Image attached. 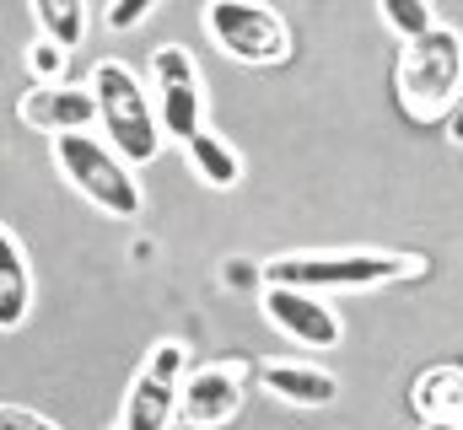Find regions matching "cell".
Instances as JSON below:
<instances>
[{"label": "cell", "instance_id": "cell-1", "mask_svg": "<svg viewBox=\"0 0 463 430\" xmlns=\"http://www.w3.org/2000/svg\"><path fill=\"white\" fill-rule=\"evenodd\" d=\"M426 264L415 253H377V248H345V253H286L264 264L269 285L335 296V291H383L399 285L404 275H420Z\"/></svg>", "mask_w": 463, "mask_h": 430}, {"label": "cell", "instance_id": "cell-2", "mask_svg": "<svg viewBox=\"0 0 463 430\" xmlns=\"http://www.w3.org/2000/svg\"><path fill=\"white\" fill-rule=\"evenodd\" d=\"M399 108L415 124H448V113L463 92V38L453 27H431L420 38L404 43L399 54V76H393Z\"/></svg>", "mask_w": 463, "mask_h": 430}, {"label": "cell", "instance_id": "cell-3", "mask_svg": "<svg viewBox=\"0 0 463 430\" xmlns=\"http://www.w3.org/2000/svg\"><path fill=\"white\" fill-rule=\"evenodd\" d=\"M92 98H98V118H103V129H109V145H114L118 156L129 162V167H146V162H156V151H162V118H156V103L146 98V87H140V76L124 65V60H103L98 70H92Z\"/></svg>", "mask_w": 463, "mask_h": 430}, {"label": "cell", "instance_id": "cell-4", "mask_svg": "<svg viewBox=\"0 0 463 430\" xmlns=\"http://www.w3.org/2000/svg\"><path fill=\"white\" fill-rule=\"evenodd\" d=\"M54 167L65 173V183H71L92 210L114 215V220L140 215V183H135L129 162L118 156L114 145L92 140L87 129H81V135H54Z\"/></svg>", "mask_w": 463, "mask_h": 430}, {"label": "cell", "instance_id": "cell-5", "mask_svg": "<svg viewBox=\"0 0 463 430\" xmlns=\"http://www.w3.org/2000/svg\"><path fill=\"white\" fill-rule=\"evenodd\" d=\"M205 33L237 65H286L291 60V27L264 0H205Z\"/></svg>", "mask_w": 463, "mask_h": 430}, {"label": "cell", "instance_id": "cell-6", "mask_svg": "<svg viewBox=\"0 0 463 430\" xmlns=\"http://www.w3.org/2000/svg\"><path fill=\"white\" fill-rule=\"evenodd\" d=\"M151 87H156L151 103H156V118H162V135L189 145V135L205 129V87H200L194 54L178 49V43H162L151 54Z\"/></svg>", "mask_w": 463, "mask_h": 430}, {"label": "cell", "instance_id": "cell-7", "mask_svg": "<svg viewBox=\"0 0 463 430\" xmlns=\"http://www.w3.org/2000/svg\"><path fill=\"white\" fill-rule=\"evenodd\" d=\"M178 382H184V344L162 339L146 355V366H140V377H135V388H129V398L118 409L114 430H167L173 415H178Z\"/></svg>", "mask_w": 463, "mask_h": 430}, {"label": "cell", "instance_id": "cell-8", "mask_svg": "<svg viewBox=\"0 0 463 430\" xmlns=\"http://www.w3.org/2000/svg\"><path fill=\"white\" fill-rule=\"evenodd\" d=\"M237 409H242V366L216 360V366H200L178 382V415L173 420H184L189 430H216Z\"/></svg>", "mask_w": 463, "mask_h": 430}, {"label": "cell", "instance_id": "cell-9", "mask_svg": "<svg viewBox=\"0 0 463 430\" xmlns=\"http://www.w3.org/2000/svg\"><path fill=\"white\" fill-rule=\"evenodd\" d=\"M264 318L275 322L286 339H297L302 350H335L340 344V318L324 296L313 291H291V285H269L264 291Z\"/></svg>", "mask_w": 463, "mask_h": 430}, {"label": "cell", "instance_id": "cell-10", "mask_svg": "<svg viewBox=\"0 0 463 430\" xmlns=\"http://www.w3.org/2000/svg\"><path fill=\"white\" fill-rule=\"evenodd\" d=\"M16 118L27 129H43V135H81L98 124V98L92 87H27L22 103H16Z\"/></svg>", "mask_w": 463, "mask_h": 430}, {"label": "cell", "instance_id": "cell-11", "mask_svg": "<svg viewBox=\"0 0 463 430\" xmlns=\"http://www.w3.org/2000/svg\"><path fill=\"white\" fill-rule=\"evenodd\" d=\"M259 382H264V393H275L280 404H297V409H329L340 398V382L329 371L297 366V360H264Z\"/></svg>", "mask_w": 463, "mask_h": 430}, {"label": "cell", "instance_id": "cell-12", "mask_svg": "<svg viewBox=\"0 0 463 430\" xmlns=\"http://www.w3.org/2000/svg\"><path fill=\"white\" fill-rule=\"evenodd\" d=\"M27 313H33V269H27L22 242L0 226V333L22 328Z\"/></svg>", "mask_w": 463, "mask_h": 430}, {"label": "cell", "instance_id": "cell-13", "mask_svg": "<svg viewBox=\"0 0 463 430\" xmlns=\"http://www.w3.org/2000/svg\"><path fill=\"white\" fill-rule=\"evenodd\" d=\"M410 404H415L420 420H453V425H463V366H431V371H420Z\"/></svg>", "mask_w": 463, "mask_h": 430}, {"label": "cell", "instance_id": "cell-14", "mask_svg": "<svg viewBox=\"0 0 463 430\" xmlns=\"http://www.w3.org/2000/svg\"><path fill=\"white\" fill-rule=\"evenodd\" d=\"M189 167L211 183V189H237L242 183V156L232 151V140H222L216 129H200V135H189Z\"/></svg>", "mask_w": 463, "mask_h": 430}, {"label": "cell", "instance_id": "cell-15", "mask_svg": "<svg viewBox=\"0 0 463 430\" xmlns=\"http://www.w3.org/2000/svg\"><path fill=\"white\" fill-rule=\"evenodd\" d=\"M38 33L54 38L60 49H76L87 38V0H33Z\"/></svg>", "mask_w": 463, "mask_h": 430}, {"label": "cell", "instance_id": "cell-16", "mask_svg": "<svg viewBox=\"0 0 463 430\" xmlns=\"http://www.w3.org/2000/svg\"><path fill=\"white\" fill-rule=\"evenodd\" d=\"M377 11H383L388 33H393V38H404V43L437 27V16H431V0H377Z\"/></svg>", "mask_w": 463, "mask_h": 430}, {"label": "cell", "instance_id": "cell-17", "mask_svg": "<svg viewBox=\"0 0 463 430\" xmlns=\"http://www.w3.org/2000/svg\"><path fill=\"white\" fill-rule=\"evenodd\" d=\"M65 60H71V49H60L54 38H33V49H27V76H33V87H60V81H65Z\"/></svg>", "mask_w": 463, "mask_h": 430}, {"label": "cell", "instance_id": "cell-18", "mask_svg": "<svg viewBox=\"0 0 463 430\" xmlns=\"http://www.w3.org/2000/svg\"><path fill=\"white\" fill-rule=\"evenodd\" d=\"M151 5H156V0H114V5H109V27H114V33L140 27V22L151 16Z\"/></svg>", "mask_w": 463, "mask_h": 430}, {"label": "cell", "instance_id": "cell-19", "mask_svg": "<svg viewBox=\"0 0 463 430\" xmlns=\"http://www.w3.org/2000/svg\"><path fill=\"white\" fill-rule=\"evenodd\" d=\"M0 430H60L54 420L33 415V409H16V404H0Z\"/></svg>", "mask_w": 463, "mask_h": 430}, {"label": "cell", "instance_id": "cell-20", "mask_svg": "<svg viewBox=\"0 0 463 430\" xmlns=\"http://www.w3.org/2000/svg\"><path fill=\"white\" fill-rule=\"evenodd\" d=\"M448 140L463 145V92H458V103H453V113H448Z\"/></svg>", "mask_w": 463, "mask_h": 430}, {"label": "cell", "instance_id": "cell-21", "mask_svg": "<svg viewBox=\"0 0 463 430\" xmlns=\"http://www.w3.org/2000/svg\"><path fill=\"white\" fill-rule=\"evenodd\" d=\"M248 280H253L248 264H227V285H248Z\"/></svg>", "mask_w": 463, "mask_h": 430}, {"label": "cell", "instance_id": "cell-22", "mask_svg": "<svg viewBox=\"0 0 463 430\" xmlns=\"http://www.w3.org/2000/svg\"><path fill=\"white\" fill-rule=\"evenodd\" d=\"M426 430H463V425H453V420H426Z\"/></svg>", "mask_w": 463, "mask_h": 430}]
</instances>
